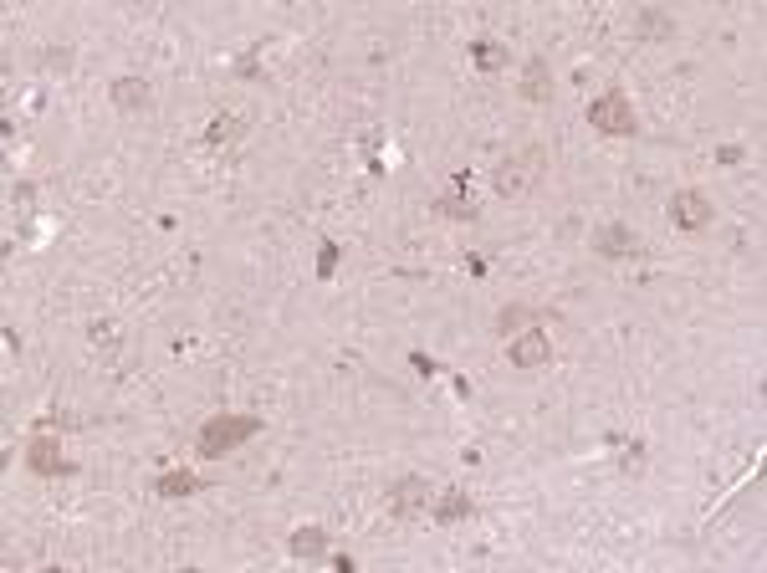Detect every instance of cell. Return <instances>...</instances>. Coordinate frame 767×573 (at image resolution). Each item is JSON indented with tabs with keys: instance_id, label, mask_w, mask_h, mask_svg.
I'll list each match as a JSON object with an SVG mask.
<instances>
[{
	"instance_id": "2e32d148",
	"label": "cell",
	"mask_w": 767,
	"mask_h": 573,
	"mask_svg": "<svg viewBox=\"0 0 767 573\" xmlns=\"http://www.w3.org/2000/svg\"><path fill=\"white\" fill-rule=\"evenodd\" d=\"M236 134H241V118H231V113H220V118L210 123V134H205V139H210V144H220V139H236Z\"/></svg>"
},
{
	"instance_id": "4fadbf2b",
	"label": "cell",
	"mask_w": 767,
	"mask_h": 573,
	"mask_svg": "<svg viewBox=\"0 0 767 573\" xmlns=\"http://www.w3.org/2000/svg\"><path fill=\"white\" fill-rule=\"evenodd\" d=\"M159 497H195V492H205V476H195V471H185V466H179V471H169V476H159V487H154Z\"/></svg>"
},
{
	"instance_id": "ffe728a7",
	"label": "cell",
	"mask_w": 767,
	"mask_h": 573,
	"mask_svg": "<svg viewBox=\"0 0 767 573\" xmlns=\"http://www.w3.org/2000/svg\"><path fill=\"white\" fill-rule=\"evenodd\" d=\"M410 364H415L420 374H435V369H440V364H435V359H425V354H410Z\"/></svg>"
},
{
	"instance_id": "9a60e30c",
	"label": "cell",
	"mask_w": 767,
	"mask_h": 573,
	"mask_svg": "<svg viewBox=\"0 0 767 573\" xmlns=\"http://www.w3.org/2000/svg\"><path fill=\"white\" fill-rule=\"evenodd\" d=\"M471 52H476V67H481V72H496V67H502V41H496V36H476Z\"/></svg>"
},
{
	"instance_id": "52a82bcc",
	"label": "cell",
	"mask_w": 767,
	"mask_h": 573,
	"mask_svg": "<svg viewBox=\"0 0 767 573\" xmlns=\"http://www.w3.org/2000/svg\"><path fill=\"white\" fill-rule=\"evenodd\" d=\"M430 497H435V492L425 487L420 476H404L399 487L389 492V512H394V517H415V512H425V507H430Z\"/></svg>"
},
{
	"instance_id": "d6986e66",
	"label": "cell",
	"mask_w": 767,
	"mask_h": 573,
	"mask_svg": "<svg viewBox=\"0 0 767 573\" xmlns=\"http://www.w3.org/2000/svg\"><path fill=\"white\" fill-rule=\"evenodd\" d=\"M640 26H645L650 36H660V31H670V21H665L660 11H645V16H640Z\"/></svg>"
},
{
	"instance_id": "6da1fadb",
	"label": "cell",
	"mask_w": 767,
	"mask_h": 573,
	"mask_svg": "<svg viewBox=\"0 0 767 573\" xmlns=\"http://www.w3.org/2000/svg\"><path fill=\"white\" fill-rule=\"evenodd\" d=\"M261 430V420L256 415H215V420H205L200 425V456L205 461H220V456H231L236 446H246V440Z\"/></svg>"
},
{
	"instance_id": "9c48e42d",
	"label": "cell",
	"mask_w": 767,
	"mask_h": 573,
	"mask_svg": "<svg viewBox=\"0 0 767 573\" xmlns=\"http://www.w3.org/2000/svg\"><path fill=\"white\" fill-rule=\"evenodd\" d=\"M517 93L527 98V103H548L553 98V72H548V57H527V67H522V87Z\"/></svg>"
},
{
	"instance_id": "e0dca14e",
	"label": "cell",
	"mask_w": 767,
	"mask_h": 573,
	"mask_svg": "<svg viewBox=\"0 0 767 573\" xmlns=\"http://www.w3.org/2000/svg\"><path fill=\"white\" fill-rule=\"evenodd\" d=\"M532 318V307H522V302H512V307H502V313H496V328H517V323H527Z\"/></svg>"
},
{
	"instance_id": "8fae6325",
	"label": "cell",
	"mask_w": 767,
	"mask_h": 573,
	"mask_svg": "<svg viewBox=\"0 0 767 573\" xmlns=\"http://www.w3.org/2000/svg\"><path fill=\"white\" fill-rule=\"evenodd\" d=\"M476 512V502L466 497V492H435L430 497V517L440 522V527H450V522H466Z\"/></svg>"
},
{
	"instance_id": "ba28073f",
	"label": "cell",
	"mask_w": 767,
	"mask_h": 573,
	"mask_svg": "<svg viewBox=\"0 0 767 573\" xmlns=\"http://www.w3.org/2000/svg\"><path fill=\"white\" fill-rule=\"evenodd\" d=\"M108 98L118 113H144L149 108V82L144 77H113L108 82Z\"/></svg>"
},
{
	"instance_id": "3957f363",
	"label": "cell",
	"mask_w": 767,
	"mask_h": 573,
	"mask_svg": "<svg viewBox=\"0 0 767 573\" xmlns=\"http://www.w3.org/2000/svg\"><path fill=\"white\" fill-rule=\"evenodd\" d=\"M589 123L599 128V134H609V139H629L635 134V103H629V93H619V87H609V93H599L594 103H589Z\"/></svg>"
},
{
	"instance_id": "5b68a950",
	"label": "cell",
	"mask_w": 767,
	"mask_h": 573,
	"mask_svg": "<svg viewBox=\"0 0 767 573\" xmlns=\"http://www.w3.org/2000/svg\"><path fill=\"white\" fill-rule=\"evenodd\" d=\"M512 364L517 369H548V359H553V343H548V333L543 328H527V333H517L512 338Z\"/></svg>"
},
{
	"instance_id": "ac0fdd59",
	"label": "cell",
	"mask_w": 767,
	"mask_h": 573,
	"mask_svg": "<svg viewBox=\"0 0 767 573\" xmlns=\"http://www.w3.org/2000/svg\"><path fill=\"white\" fill-rule=\"evenodd\" d=\"M333 272H338V246H333V241H323V256H318V277L328 282Z\"/></svg>"
},
{
	"instance_id": "8992f818",
	"label": "cell",
	"mask_w": 767,
	"mask_h": 573,
	"mask_svg": "<svg viewBox=\"0 0 767 573\" xmlns=\"http://www.w3.org/2000/svg\"><path fill=\"white\" fill-rule=\"evenodd\" d=\"M670 220L681 231H701V226H711V200L701 190H681V195L670 200Z\"/></svg>"
},
{
	"instance_id": "5bb4252c",
	"label": "cell",
	"mask_w": 767,
	"mask_h": 573,
	"mask_svg": "<svg viewBox=\"0 0 767 573\" xmlns=\"http://www.w3.org/2000/svg\"><path fill=\"white\" fill-rule=\"evenodd\" d=\"M440 215L445 220H476V200H471V190H461V180L440 195Z\"/></svg>"
},
{
	"instance_id": "30bf717a",
	"label": "cell",
	"mask_w": 767,
	"mask_h": 573,
	"mask_svg": "<svg viewBox=\"0 0 767 573\" xmlns=\"http://www.w3.org/2000/svg\"><path fill=\"white\" fill-rule=\"evenodd\" d=\"M594 251H599V256H635V251H640V236L614 220V226H599V231H594Z\"/></svg>"
},
{
	"instance_id": "7a4b0ae2",
	"label": "cell",
	"mask_w": 767,
	"mask_h": 573,
	"mask_svg": "<svg viewBox=\"0 0 767 573\" xmlns=\"http://www.w3.org/2000/svg\"><path fill=\"white\" fill-rule=\"evenodd\" d=\"M543 164H548V154L537 149V144H527V149L507 154V159H502V169H496V195H507V200L527 195L537 180H543Z\"/></svg>"
},
{
	"instance_id": "7c38bea8",
	"label": "cell",
	"mask_w": 767,
	"mask_h": 573,
	"mask_svg": "<svg viewBox=\"0 0 767 573\" xmlns=\"http://www.w3.org/2000/svg\"><path fill=\"white\" fill-rule=\"evenodd\" d=\"M323 548H328V533H323V527H297V533L287 538V553H292V558H302V563L323 558Z\"/></svg>"
},
{
	"instance_id": "277c9868",
	"label": "cell",
	"mask_w": 767,
	"mask_h": 573,
	"mask_svg": "<svg viewBox=\"0 0 767 573\" xmlns=\"http://www.w3.org/2000/svg\"><path fill=\"white\" fill-rule=\"evenodd\" d=\"M26 466L36 471V476H72L77 466L62 456V440H52V435H31L26 440Z\"/></svg>"
}]
</instances>
